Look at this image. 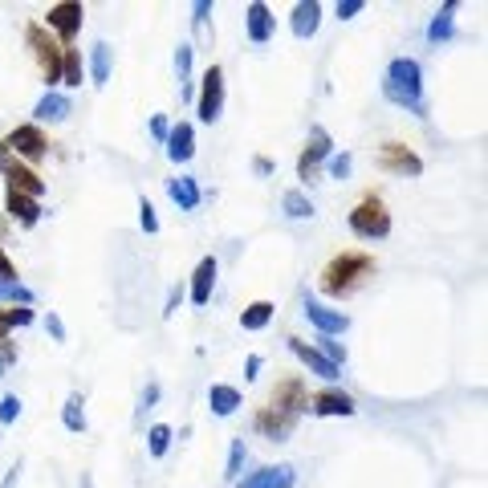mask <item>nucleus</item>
Segmentation results:
<instances>
[{"label": "nucleus", "mask_w": 488, "mask_h": 488, "mask_svg": "<svg viewBox=\"0 0 488 488\" xmlns=\"http://www.w3.org/2000/svg\"><path fill=\"white\" fill-rule=\"evenodd\" d=\"M383 94H387V102H395L403 110L423 114V70H419L415 57H395V61L387 66Z\"/></svg>", "instance_id": "f257e3e1"}, {"label": "nucleus", "mask_w": 488, "mask_h": 488, "mask_svg": "<svg viewBox=\"0 0 488 488\" xmlns=\"http://www.w3.org/2000/svg\"><path fill=\"white\" fill-rule=\"evenodd\" d=\"M374 265H371V256H358V253H346V256H338L330 269L322 273V289L330 293V297H342V293H350L354 285H358V277H367Z\"/></svg>", "instance_id": "f03ea898"}, {"label": "nucleus", "mask_w": 488, "mask_h": 488, "mask_svg": "<svg viewBox=\"0 0 488 488\" xmlns=\"http://www.w3.org/2000/svg\"><path fill=\"white\" fill-rule=\"evenodd\" d=\"M350 232L362 236V240H383L391 232V216H387V208L378 200H362L358 208L350 212Z\"/></svg>", "instance_id": "7ed1b4c3"}, {"label": "nucleus", "mask_w": 488, "mask_h": 488, "mask_svg": "<svg viewBox=\"0 0 488 488\" xmlns=\"http://www.w3.org/2000/svg\"><path fill=\"white\" fill-rule=\"evenodd\" d=\"M29 45L37 49V57H41V70H45V82L49 86H57L61 82V57H66V49L57 45L53 37H45V29H29Z\"/></svg>", "instance_id": "20e7f679"}, {"label": "nucleus", "mask_w": 488, "mask_h": 488, "mask_svg": "<svg viewBox=\"0 0 488 488\" xmlns=\"http://www.w3.org/2000/svg\"><path fill=\"white\" fill-rule=\"evenodd\" d=\"M0 171L8 175V184H13V191H21V195H29V200H37L41 191H45V184H41V175L37 171H29L24 163H17L8 151H4V142H0Z\"/></svg>", "instance_id": "39448f33"}, {"label": "nucleus", "mask_w": 488, "mask_h": 488, "mask_svg": "<svg viewBox=\"0 0 488 488\" xmlns=\"http://www.w3.org/2000/svg\"><path fill=\"white\" fill-rule=\"evenodd\" d=\"M195 110L204 122H216L220 110H224V70L220 66H208L204 73V90H200V102H195Z\"/></svg>", "instance_id": "423d86ee"}, {"label": "nucleus", "mask_w": 488, "mask_h": 488, "mask_svg": "<svg viewBox=\"0 0 488 488\" xmlns=\"http://www.w3.org/2000/svg\"><path fill=\"white\" fill-rule=\"evenodd\" d=\"M297 485V472L289 464H277V468H256L253 476L236 480V488H293Z\"/></svg>", "instance_id": "0eeeda50"}, {"label": "nucleus", "mask_w": 488, "mask_h": 488, "mask_svg": "<svg viewBox=\"0 0 488 488\" xmlns=\"http://www.w3.org/2000/svg\"><path fill=\"white\" fill-rule=\"evenodd\" d=\"M305 318L318 325L322 334H330V338H334V334H346V330H350V318L342 313V309H330V305L313 302V297L305 302Z\"/></svg>", "instance_id": "6e6552de"}, {"label": "nucleus", "mask_w": 488, "mask_h": 488, "mask_svg": "<svg viewBox=\"0 0 488 488\" xmlns=\"http://www.w3.org/2000/svg\"><path fill=\"white\" fill-rule=\"evenodd\" d=\"M8 147H13L17 155H24V159H33V163L49 151L45 135H41V126H17V131L8 135Z\"/></svg>", "instance_id": "1a4fd4ad"}, {"label": "nucleus", "mask_w": 488, "mask_h": 488, "mask_svg": "<svg viewBox=\"0 0 488 488\" xmlns=\"http://www.w3.org/2000/svg\"><path fill=\"white\" fill-rule=\"evenodd\" d=\"M49 29H57V33H61V41H73V33H77V29H82V4H53V8H49Z\"/></svg>", "instance_id": "9d476101"}, {"label": "nucleus", "mask_w": 488, "mask_h": 488, "mask_svg": "<svg viewBox=\"0 0 488 488\" xmlns=\"http://www.w3.org/2000/svg\"><path fill=\"white\" fill-rule=\"evenodd\" d=\"M191 155H195V131H191V122L171 126V131H167V159H171V163H187Z\"/></svg>", "instance_id": "9b49d317"}, {"label": "nucleus", "mask_w": 488, "mask_h": 488, "mask_svg": "<svg viewBox=\"0 0 488 488\" xmlns=\"http://www.w3.org/2000/svg\"><path fill=\"white\" fill-rule=\"evenodd\" d=\"M330 155V135H325L322 126H313V135H309V147L302 151V163H297V175L302 179H309L313 171H318V163Z\"/></svg>", "instance_id": "f8f14e48"}, {"label": "nucleus", "mask_w": 488, "mask_h": 488, "mask_svg": "<svg viewBox=\"0 0 488 488\" xmlns=\"http://www.w3.org/2000/svg\"><path fill=\"white\" fill-rule=\"evenodd\" d=\"M212 285H216V256H204L191 273V302L208 305L212 302Z\"/></svg>", "instance_id": "ddd939ff"}, {"label": "nucleus", "mask_w": 488, "mask_h": 488, "mask_svg": "<svg viewBox=\"0 0 488 488\" xmlns=\"http://www.w3.org/2000/svg\"><path fill=\"white\" fill-rule=\"evenodd\" d=\"M383 167H387V171H399V175H419V171H423V163H419L407 147H399V142H387V147H383Z\"/></svg>", "instance_id": "4468645a"}, {"label": "nucleus", "mask_w": 488, "mask_h": 488, "mask_svg": "<svg viewBox=\"0 0 488 488\" xmlns=\"http://www.w3.org/2000/svg\"><path fill=\"white\" fill-rule=\"evenodd\" d=\"M289 350H293V354H297V358H302V362H305V367H309L313 374H322V378H330V383L338 378V367H334L330 358H322V354H318L313 346H305L302 338H289Z\"/></svg>", "instance_id": "2eb2a0df"}, {"label": "nucleus", "mask_w": 488, "mask_h": 488, "mask_svg": "<svg viewBox=\"0 0 488 488\" xmlns=\"http://www.w3.org/2000/svg\"><path fill=\"white\" fill-rule=\"evenodd\" d=\"M244 24H249V41H253V45H265V41L273 37V17H269L265 4H249Z\"/></svg>", "instance_id": "dca6fc26"}, {"label": "nucleus", "mask_w": 488, "mask_h": 488, "mask_svg": "<svg viewBox=\"0 0 488 488\" xmlns=\"http://www.w3.org/2000/svg\"><path fill=\"white\" fill-rule=\"evenodd\" d=\"M313 415H354V399L346 391H322L313 395Z\"/></svg>", "instance_id": "f3484780"}, {"label": "nucleus", "mask_w": 488, "mask_h": 488, "mask_svg": "<svg viewBox=\"0 0 488 488\" xmlns=\"http://www.w3.org/2000/svg\"><path fill=\"white\" fill-rule=\"evenodd\" d=\"M318 24H322V4H318V0H302V4L293 8V33H297V37H313Z\"/></svg>", "instance_id": "a211bd4d"}, {"label": "nucleus", "mask_w": 488, "mask_h": 488, "mask_svg": "<svg viewBox=\"0 0 488 488\" xmlns=\"http://www.w3.org/2000/svg\"><path fill=\"white\" fill-rule=\"evenodd\" d=\"M8 216H13L21 228H33V224L41 220V208H37V200H29V195H21V191L8 187Z\"/></svg>", "instance_id": "6ab92c4d"}, {"label": "nucleus", "mask_w": 488, "mask_h": 488, "mask_svg": "<svg viewBox=\"0 0 488 488\" xmlns=\"http://www.w3.org/2000/svg\"><path fill=\"white\" fill-rule=\"evenodd\" d=\"M37 122H66L70 118V98L66 94H57V90H49L41 102H37Z\"/></svg>", "instance_id": "aec40b11"}, {"label": "nucleus", "mask_w": 488, "mask_h": 488, "mask_svg": "<svg viewBox=\"0 0 488 488\" xmlns=\"http://www.w3.org/2000/svg\"><path fill=\"white\" fill-rule=\"evenodd\" d=\"M167 195L179 204L184 212H195L200 208V187H195V179H187V175H179V179H167Z\"/></svg>", "instance_id": "412c9836"}, {"label": "nucleus", "mask_w": 488, "mask_h": 488, "mask_svg": "<svg viewBox=\"0 0 488 488\" xmlns=\"http://www.w3.org/2000/svg\"><path fill=\"white\" fill-rule=\"evenodd\" d=\"M273 403H277L289 419L297 415L302 407H309V403H305V395H302V383H281L277 391H273Z\"/></svg>", "instance_id": "4be33fe9"}, {"label": "nucleus", "mask_w": 488, "mask_h": 488, "mask_svg": "<svg viewBox=\"0 0 488 488\" xmlns=\"http://www.w3.org/2000/svg\"><path fill=\"white\" fill-rule=\"evenodd\" d=\"M208 407L216 411V415H232L236 407H240V391H236V387H224V383H216V387H208Z\"/></svg>", "instance_id": "5701e85b"}, {"label": "nucleus", "mask_w": 488, "mask_h": 488, "mask_svg": "<svg viewBox=\"0 0 488 488\" xmlns=\"http://www.w3.org/2000/svg\"><path fill=\"white\" fill-rule=\"evenodd\" d=\"M90 77H94V86H106L110 82V45L106 41H98L90 49Z\"/></svg>", "instance_id": "b1692460"}, {"label": "nucleus", "mask_w": 488, "mask_h": 488, "mask_svg": "<svg viewBox=\"0 0 488 488\" xmlns=\"http://www.w3.org/2000/svg\"><path fill=\"white\" fill-rule=\"evenodd\" d=\"M269 318H273V305H269V302H253L244 313H240V325H244V330H265Z\"/></svg>", "instance_id": "393cba45"}, {"label": "nucleus", "mask_w": 488, "mask_h": 488, "mask_svg": "<svg viewBox=\"0 0 488 488\" xmlns=\"http://www.w3.org/2000/svg\"><path fill=\"white\" fill-rule=\"evenodd\" d=\"M281 208H285L289 220H305V216H313V204H309V195H302V191H285Z\"/></svg>", "instance_id": "a878e982"}, {"label": "nucleus", "mask_w": 488, "mask_h": 488, "mask_svg": "<svg viewBox=\"0 0 488 488\" xmlns=\"http://www.w3.org/2000/svg\"><path fill=\"white\" fill-rule=\"evenodd\" d=\"M86 403H82V395H70L66 399V411H61V423L70 427V431H86V411H82Z\"/></svg>", "instance_id": "bb28decb"}, {"label": "nucleus", "mask_w": 488, "mask_h": 488, "mask_svg": "<svg viewBox=\"0 0 488 488\" xmlns=\"http://www.w3.org/2000/svg\"><path fill=\"white\" fill-rule=\"evenodd\" d=\"M452 13H456V4H443L440 13H436V21H431V29H427L431 41H448V37H452Z\"/></svg>", "instance_id": "cd10ccee"}, {"label": "nucleus", "mask_w": 488, "mask_h": 488, "mask_svg": "<svg viewBox=\"0 0 488 488\" xmlns=\"http://www.w3.org/2000/svg\"><path fill=\"white\" fill-rule=\"evenodd\" d=\"M61 82L66 86H82V57H77V49H66V57H61Z\"/></svg>", "instance_id": "c85d7f7f"}, {"label": "nucleus", "mask_w": 488, "mask_h": 488, "mask_svg": "<svg viewBox=\"0 0 488 488\" xmlns=\"http://www.w3.org/2000/svg\"><path fill=\"white\" fill-rule=\"evenodd\" d=\"M147 448H151V456L159 460L163 452L171 448V427H167V423H155V427L147 431Z\"/></svg>", "instance_id": "c756f323"}, {"label": "nucleus", "mask_w": 488, "mask_h": 488, "mask_svg": "<svg viewBox=\"0 0 488 488\" xmlns=\"http://www.w3.org/2000/svg\"><path fill=\"white\" fill-rule=\"evenodd\" d=\"M0 302H21V305H29V302H33V293L24 289L21 281H0Z\"/></svg>", "instance_id": "7c9ffc66"}, {"label": "nucleus", "mask_w": 488, "mask_h": 488, "mask_svg": "<svg viewBox=\"0 0 488 488\" xmlns=\"http://www.w3.org/2000/svg\"><path fill=\"white\" fill-rule=\"evenodd\" d=\"M318 354H322V358H330V362H334V367H338V362H346V350H342V342H334V338H330V334H322V338H318Z\"/></svg>", "instance_id": "2f4dec72"}, {"label": "nucleus", "mask_w": 488, "mask_h": 488, "mask_svg": "<svg viewBox=\"0 0 488 488\" xmlns=\"http://www.w3.org/2000/svg\"><path fill=\"white\" fill-rule=\"evenodd\" d=\"M139 224H142V232H159V216H155L151 200H139Z\"/></svg>", "instance_id": "473e14b6"}, {"label": "nucleus", "mask_w": 488, "mask_h": 488, "mask_svg": "<svg viewBox=\"0 0 488 488\" xmlns=\"http://www.w3.org/2000/svg\"><path fill=\"white\" fill-rule=\"evenodd\" d=\"M175 70H179V82L187 86V77H191V45H187V41L175 49Z\"/></svg>", "instance_id": "72a5a7b5"}, {"label": "nucleus", "mask_w": 488, "mask_h": 488, "mask_svg": "<svg viewBox=\"0 0 488 488\" xmlns=\"http://www.w3.org/2000/svg\"><path fill=\"white\" fill-rule=\"evenodd\" d=\"M240 460H244V440H232V452H228V480H240Z\"/></svg>", "instance_id": "f704fd0d"}, {"label": "nucleus", "mask_w": 488, "mask_h": 488, "mask_svg": "<svg viewBox=\"0 0 488 488\" xmlns=\"http://www.w3.org/2000/svg\"><path fill=\"white\" fill-rule=\"evenodd\" d=\"M17 415H21V399H17V395H4V403H0V419H4V423H13Z\"/></svg>", "instance_id": "c9c22d12"}, {"label": "nucleus", "mask_w": 488, "mask_h": 488, "mask_svg": "<svg viewBox=\"0 0 488 488\" xmlns=\"http://www.w3.org/2000/svg\"><path fill=\"white\" fill-rule=\"evenodd\" d=\"M330 175H334V179H346L350 175V155H334V159H330Z\"/></svg>", "instance_id": "e433bc0d"}, {"label": "nucleus", "mask_w": 488, "mask_h": 488, "mask_svg": "<svg viewBox=\"0 0 488 488\" xmlns=\"http://www.w3.org/2000/svg\"><path fill=\"white\" fill-rule=\"evenodd\" d=\"M29 322H33V313H29V309H13V313H4V318H0L4 330H8V325H29Z\"/></svg>", "instance_id": "4c0bfd02"}, {"label": "nucleus", "mask_w": 488, "mask_h": 488, "mask_svg": "<svg viewBox=\"0 0 488 488\" xmlns=\"http://www.w3.org/2000/svg\"><path fill=\"white\" fill-rule=\"evenodd\" d=\"M167 131H171V126H167V118H163V114L151 118V135H155L159 142H167Z\"/></svg>", "instance_id": "58836bf2"}, {"label": "nucleus", "mask_w": 488, "mask_h": 488, "mask_svg": "<svg viewBox=\"0 0 488 488\" xmlns=\"http://www.w3.org/2000/svg\"><path fill=\"white\" fill-rule=\"evenodd\" d=\"M354 13H362V0H342V4H338V17H342V21H350Z\"/></svg>", "instance_id": "ea45409f"}, {"label": "nucleus", "mask_w": 488, "mask_h": 488, "mask_svg": "<svg viewBox=\"0 0 488 488\" xmlns=\"http://www.w3.org/2000/svg\"><path fill=\"white\" fill-rule=\"evenodd\" d=\"M45 325H49V334H53L57 342H66V325H61V318H57V313H49Z\"/></svg>", "instance_id": "a19ab883"}, {"label": "nucleus", "mask_w": 488, "mask_h": 488, "mask_svg": "<svg viewBox=\"0 0 488 488\" xmlns=\"http://www.w3.org/2000/svg\"><path fill=\"white\" fill-rule=\"evenodd\" d=\"M179 302H184V289H171V293H167V309H163V313L171 318V313L179 309Z\"/></svg>", "instance_id": "79ce46f5"}, {"label": "nucleus", "mask_w": 488, "mask_h": 488, "mask_svg": "<svg viewBox=\"0 0 488 488\" xmlns=\"http://www.w3.org/2000/svg\"><path fill=\"white\" fill-rule=\"evenodd\" d=\"M0 281H17V269L8 265V256L0 253Z\"/></svg>", "instance_id": "37998d69"}, {"label": "nucleus", "mask_w": 488, "mask_h": 488, "mask_svg": "<svg viewBox=\"0 0 488 488\" xmlns=\"http://www.w3.org/2000/svg\"><path fill=\"white\" fill-rule=\"evenodd\" d=\"M208 13H212V4H208V0H200V4H195V17H191V21L204 24V17H208Z\"/></svg>", "instance_id": "c03bdc74"}, {"label": "nucleus", "mask_w": 488, "mask_h": 488, "mask_svg": "<svg viewBox=\"0 0 488 488\" xmlns=\"http://www.w3.org/2000/svg\"><path fill=\"white\" fill-rule=\"evenodd\" d=\"M155 399H159V387H155V383H151V387H147V391H142V407H155Z\"/></svg>", "instance_id": "a18cd8bd"}, {"label": "nucleus", "mask_w": 488, "mask_h": 488, "mask_svg": "<svg viewBox=\"0 0 488 488\" xmlns=\"http://www.w3.org/2000/svg\"><path fill=\"white\" fill-rule=\"evenodd\" d=\"M244 371H249V374H244V378H256V371H260V358H256V354H253V358H249V362H244Z\"/></svg>", "instance_id": "49530a36"}]
</instances>
